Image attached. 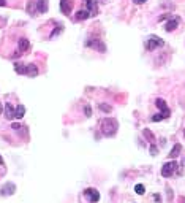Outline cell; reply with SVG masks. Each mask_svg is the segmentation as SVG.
Masks as SVG:
<instances>
[{
	"instance_id": "obj_1",
	"label": "cell",
	"mask_w": 185,
	"mask_h": 203,
	"mask_svg": "<svg viewBox=\"0 0 185 203\" xmlns=\"http://www.w3.org/2000/svg\"><path fill=\"white\" fill-rule=\"evenodd\" d=\"M117 121L112 119V117H105L101 121V132L106 135V137H112L115 135V132H117Z\"/></svg>"
},
{
	"instance_id": "obj_14",
	"label": "cell",
	"mask_w": 185,
	"mask_h": 203,
	"mask_svg": "<svg viewBox=\"0 0 185 203\" xmlns=\"http://www.w3.org/2000/svg\"><path fill=\"white\" fill-rule=\"evenodd\" d=\"M87 18H90V13L84 8V10H79L78 13H76V19L78 21H84V19H87Z\"/></svg>"
},
{
	"instance_id": "obj_2",
	"label": "cell",
	"mask_w": 185,
	"mask_h": 203,
	"mask_svg": "<svg viewBox=\"0 0 185 203\" xmlns=\"http://www.w3.org/2000/svg\"><path fill=\"white\" fill-rule=\"evenodd\" d=\"M163 44H165V41L161 40L160 37H155V35L149 37V40L146 41V48H147L149 51H152V49H155V48H160V46H163Z\"/></svg>"
},
{
	"instance_id": "obj_20",
	"label": "cell",
	"mask_w": 185,
	"mask_h": 203,
	"mask_svg": "<svg viewBox=\"0 0 185 203\" xmlns=\"http://www.w3.org/2000/svg\"><path fill=\"white\" fill-rule=\"evenodd\" d=\"M100 111H103V113H111L112 111V107L111 105H106V103H100Z\"/></svg>"
},
{
	"instance_id": "obj_13",
	"label": "cell",
	"mask_w": 185,
	"mask_h": 203,
	"mask_svg": "<svg viewBox=\"0 0 185 203\" xmlns=\"http://www.w3.org/2000/svg\"><path fill=\"white\" fill-rule=\"evenodd\" d=\"M29 48H30V43H29L27 38H21L19 40V51H21V53H26Z\"/></svg>"
},
{
	"instance_id": "obj_32",
	"label": "cell",
	"mask_w": 185,
	"mask_h": 203,
	"mask_svg": "<svg viewBox=\"0 0 185 203\" xmlns=\"http://www.w3.org/2000/svg\"><path fill=\"white\" fill-rule=\"evenodd\" d=\"M180 201H182V203H185V198H180Z\"/></svg>"
},
{
	"instance_id": "obj_25",
	"label": "cell",
	"mask_w": 185,
	"mask_h": 203,
	"mask_svg": "<svg viewBox=\"0 0 185 203\" xmlns=\"http://www.w3.org/2000/svg\"><path fill=\"white\" fill-rule=\"evenodd\" d=\"M60 30H62V27H57V29H56V30H54V32H52V34L49 35V38H52V37H56V35H57V34H59Z\"/></svg>"
},
{
	"instance_id": "obj_5",
	"label": "cell",
	"mask_w": 185,
	"mask_h": 203,
	"mask_svg": "<svg viewBox=\"0 0 185 203\" xmlns=\"http://www.w3.org/2000/svg\"><path fill=\"white\" fill-rule=\"evenodd\" d=\"M84 195L92 201V203H97L98 200H100V192L97 190V189H94V187H89V189H85L84 190Z\"/></svg>"
},
{
	"instance_id": "obj_15",
	"label": "cell",
	"mask_w": 185,
	"mask_h": 203,
	"mask_svg": "<svg viewBox=\"0 0 185 203\" xmlns=\"http://www.w3.org/2000/svg\"><path fill=\"white\" fill-rule=\"evenodd\" d=\"M37 11H38V10H37V2H35V0H30V2L27 3V13L33 16Z\"/></svg>"
},
{
	"instance_id": "obj_9",
	"label": "cell",
	"mask_w": 185,
	"mask_h": 203,
	"mask_svg": "<svg viewBox=\"0 0 185 203\" xmlns=\"http://www.w3.org/2000/svg\"><path fill=\"white\" fill-rule=\"evenodd\" d=\"M5 117H7V119H10V121L16 117V110L13 108V105H11V103H7V105H5Z\"/></svg>"
},
{
	"instance_id": "obj_10",
	"label": "cell",
	"mask_w": 185,
	"mask_h": 203,
	"mask_svg": "<svg viewBox=\"0 0 185 203\" xmlns=\"http://www.w3.org/2000/svg\"><path fill=\"white\" fill-rule=\"evenodd\" d=\"M179 25V18H173V19H169L168 22H166V25H165V30L166 32H173L176 27Z\"/></svg>"
},
{
	"instance_id": "obj_22",
	"label": "cell",
	"mask_w": 185,
	"mask_h": 203,
	"mask_svg": "<svg viewBox=\"0 0 185 203\" xmlns=\"http://www.w3.org/2000/svg\"><path fill=\"white\" fill-rule=\"evenodd\" d=\"M134 192L139 194V195H143V194L146 192V187H144L143 184H136V186H134Z\"/></svg>"
},
{
	"instance_id": "obj_28",
	"label": "cell",
	"mask_w": 185,
	"mask_h": 203,
	"mask_svg": "<svg viewBox=\"0 0 185 203\" xmlns=\"http://www.w3.org/2000/svg\"><path fill=\"white\" fill-rule=\"evenodd\" d=\"M7 5V0H0V7H5Z\"/></svg>"
},
{
	"instance_id": "obj_21",
	"label": "cell",
	"mask_w": 185,
	"mask_h": 203,
	"mask_svg": "<svg viewBox=\"0 0 185 203\" xmlns=\"http://www.w3.org/2000/svg\"><path fill=\"white\" fill-rule=\"evenodd\" d=\"M14 70H16L19 75H24V71H26V65H22V64H14Z\"/></svg>"
},
{
	"instance_id": "obj_29",
	"label": "cell",
	"mask_w": 185,
	"mask_h": 203,
	"mask_svg": "<svg viewBox=\"0 0 185 203\" xmlns=\"http://www.w3.org/2000/svg\"><path fill=\"white\" fill-rule=\"evenodd\" d=\"M133 2H134V3H144L146 0H133Z\"/></svg>"
},
{
	"instance_id": "obj_4",
	"label": "cell",
	"mask_w": 185,
	"mask_h": 203,
	"mask_svg": "<svg viewBox=\"0 0 185 203\" xmlns=\"http://www.w3.org/2000/svg\"><path fill=\"white\" fill-rule=\"evenodd\" d=\"M85 46L94 48V49H97V51H101V53H105V51H106L105 43L100 41V40H97V38H90V40H87V41H85Z\"/></svg>"
},
{
	"instance_id": "obj_11",
	"label": "cell",
	"mask_w": 185,
	"mask_h": 203,
	"mask_svg": "<svg viewBox=\"0 0 185 203\" xmlns=\"http://www.w3.org/2000/svg\"><path fill=\"white\" fill-rule=\"evenodd\" d=\"M169 114H171V111H169V110H165V111H161V113H158V114H153V116H152V121H153V122H158V121L168 119Z\"/></svg>"
},
{
	"instance_id": "obj_6",
	"label": "cell",
	"mask_w": 185,
	"mask_h": 203,
	"mask_svg": "<svg viewBox=\"0 0 185 203\" xmlns=\"http://www.w3.org/2000/svg\"><path fill=\"white\" fill-rule=\"evenodd\" d=\"M82 3H84L85 10L90 13V16H97V5L94 0H82Z\"/></svg>"
},
{
	"instance_id": "obj_12",
	"label": "cell",
	"mask_w": 185,
	"mask_h": 203,
	"mask_svg": "<svg viewBox=\"0 0 185 203\" xmlns=\"http://www.w3.org/2000/svg\"><path fill=\"white\" fill-rule=\"evenodd\" d=\"M35 2H37L38 13H46L48 11V0H35Z\"/></svg>"
},
{
	"instance_id": "obj_23",
	"label": "cell",
	"mask_w": 185,
	"mask_h": 203,
	"mask_svg": "<svg viewBox=\"0 0 185 203\" xmlns=\"http://www.w3.org/2000/svg\"><path fill=\"white\" fill-rule=\"evenodd\" d=\"M84 114H85L87 117H90V116H92V108H90V107H85V108H84Z\"/></svg>"
},
{
	"instance_id": "obj_7",
	"label": "cell",
	"mask_w": 185,
	"mask_h": 203,
	"mask_svg": "<svg viewBox=\"0 0 185 203\" xmlns=\"http://www.w3.org/2000/svg\"><path fill=\"white\" fill-rule=\"evenodd\" d=\"M73 8V2L71 0H60V10L63 14H70Z\"/></svg>"
},
{
	"instance_id": "obj_8",
	"label": "cell",
	"mask_w": 185,
	"mask_h": 203,
	"mask_svg": "<svg viewBox=\"0 0 185 203\" xmlns=\"http://www.w3.org/2000/svg\"><path fill=\"white\" fill-rule=\"evenodd\" d=\"M24 75H27V76H30V78H33V76L38 75V67H37L35 64H29V65H26V71H24Z\"/></svg>"
},
{
	"instance_id": "obj_16",
	"label": "cell",
	"mask_w": 185,
	"mask_h": 203,
	"mask_svg": "<svg viewBox=\"0 0 185 203\" xmlns=\"http://www.w3.org/2000/svg\"><path fill=\"white\" fill-rule=\"evenodd\" d=\"M180 151H182V146L177 143V144H174V148L171 149V152H169V157H173V159H176L179 154H180Z\"/></svg>"
},
{
	"instance_id": "obj_26",
	"label": "cell",
	"mask_w": 185,
	"mask_h": 203,
	"mask_svg": "<svg viewBox=\"0 0 185 203\" xmlns=\"http://www.w3.org/2000/svg\"><path fill=\"white\" fill-rule=\"evenodd\" d=\"M11 127H13V129H14V130H19V129H24V127H21L19 124H13Z\"/></svg>"
},
{
	"instance_id": "obj_30",
	"label": "cell",
	"mask_w": 185,
	"mask_h": 203,
	"mask_svg": "<svg viewBox=\"0 0 185 203\" xmlns=\"http://www.w3.org/2000/svg\"><path fill=\"white\" fill-rule=\"evenodd\" d=\"M0 165H3V159H2V156H0Z\"/></svg>"
},
{
	"instance_id": "obj_31",
	"label": "cell",
	"mask_w": 185,
	"mask_h": 203,
	"mask_svg": "<svg viewBox=\"0 0 185 203\" xmlns=\"http://www.w3.org/2000/svg\"><path fill=\"white\" fill-rule=\"evenodd\" d=\"M2 110H3V108H2V103H0V113H2Z\"/></svg>"
},
{
	"instance_id": "obj_18",
	"label": "cell",
	"mask_w": 185,
	"mask_h": 203,
	"mask_svg": "<svg viewBox=\"0 0 185 203\" xmlns=\"http://www.w3.org/2000/svg\"><path fill=\"white\" fill-rule=\"evenodd\" d=\"M155 105L161 110V111H165V110H168V105H166V102L163 100V98H157L155 100Z\"/></svg>"
},
{
	"instance_id": "obj_17",
	"label": "cell",
	"mask_w": 185,
	"mask_h": 203,
	"mask_svg": "<svg viewBox=\"0 0 185 203\" xmlns=\"http://www.w3.org/2000/svg\"><path fill=\"white\" fill-rule=\"evenodd\" d=\"M26 114V107L24 105H17L16 107V119H22Z\"/></svg>"
},
{
	"instance_id": "obj_24",
	"label": "cell",
	"mask_w": 185,
	"mask_h": 203,
	"mask_svg": "<svg viewBox=\"0 0 185 203\" xmlns=\"http://www.w3.org/2000/svg\"><path fill=\"white\" fill-rule=\"evenodd\" d=\"M157 152H158V149H157V148L153 146V143H152V144H150V154H152V156H157Z\"/></svg>"
},
{
	"instance_id": "obj_33",
	"label": "cell",
	"mask_w": 185,
	"mask_h": 203,
	"mask_svg": "<svg viewBox=\"0 0 185 203\" xmlns=\"http://www.w3.org/2000/svg\"><path fill=\"white\" fill-rule=\"evenodd\" d=\"M183 135H185V130H183Z\"/></svg>"
},
{
	"instance_id": "obj_3",
	"label": "cell",
	"mask_w": 185,
	"mask_h": 203,
	"mask_svg": "<svg viewBox=\"0 0 185 203\" xmlns=\"http://www.w3.org/2000/svg\"><path fill=\"white\" fill-rule=\"evenodd\" d=\"M177 164L176 162H168V164H165L163 165V168H161V176H165V178H169L176 170H177Z\"/></svg>"
},
{
	"instance_id": "obj_19",
	"label": "cell",
	"mask_w": 185,
	"mask_h": 203,
	"mask_svg": "<svg viewBox=\"0 0 185 203\" xmlns=\"http://www.w3.org/2000/svg\"><path fill=\"white\" fill-rule=\"evenodd\" d=\"M143 135H144V137H146L150 143H153V141H155V137H153V133H152L149 129H144V130H143Z\"/></svg>"
},
{
	"instance_id": "obj_27",
	"label": "cell",
	"mask_w": 185,
	"mask_h": 203,
	"mask_svg": "<svg viewBox=\"0 0 185 203\" xmlns=\"http://www.w3.org/2000/svg\"><path fill=\"white\" fill-rule=\"evenodd\" d=\"M168 198H169V200H173V190H171L169 187H168Z\"/></svg>"
}]
</instances>
